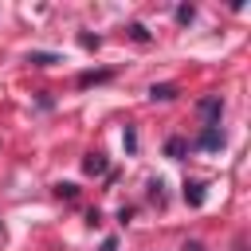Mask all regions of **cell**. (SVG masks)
Returning a JSON list of instances; mask_svg holds the SVG:
<instances>
[{"mask_svg":"<svg viewBox=\"0 0 251 251\" xmlns=\"http://www.w3.org/2000/svg\"><path fill=\"white\" fill-rule=\"evenodd\" d=\"M196 110H200V118H204L208 126H220V114H224V98H220V94H208V98H200V102H196Z\"/></svg>","mask_w":251,"mask_h":251,"instance_id":"6da1fadb","label":"cell"},{"mask_svg":"<svg viewBox=\"0 0 251 251\" xmlns=\"http://www.w3.org/2000/svg\"><path fill=\"white\" fill-rule=\"evenodd\" d=\"M196 145H200L204 153H220V149H224V129H220V126H204V133L196 137Z\"/></svg>","mask_w":251,"mask_h":251,"instance_id":"7a4b0ae2","label":"cell"},{"mask_svg":"<svg viewBox=\"0 0 251 251\" xmlns=\"http://www.w3.org/2000/svg\"><path fill=\"white\" fill-rule=\"evenodd\" d=\"M184 204H192V208L204 204V184L200 180H184Z\"/></svg>","mask_w":251,"mask_h":251,"instance_id":"3957f363","label":"cell"},{"mask_svg":"<svg viewBox=\"0 0 251 251\" xmlns=\"http://www.w3.org/2000/svg\"><path fill=\"white\" fill-rule=\"evenodd\" d=\"M149 98L153 102H169V98H176V86L173 82H153L149 86Z\"/></svg>","mask_w":251,"mask_h":251,"instance_id":"277c9868","label":"cell"},{"mask_svg":"<svg viewBox=\"0 0 251 251\" xmlns=\"http://www.w3.org/2000/svg\"><path fill=\"white\" fill-rule=\"evenodd\" d=\"M165 153H169L173 161H180V157L188 153V141H184V137H169V141H165Z\"/></svg>","mask_w":251,"mask_h":251,"instance_id":"5b68a950","label":"cell"},{"mask_svg":"<svg viewBox=\"0 0 251 251\" xmlns=\"http://www.w3.org/2000/svg\"><path fill=\"white\" fill-rule=\"evenodd\" d=\"M82 169H86L90 176H102V173H106V157H102V153H90V157L82 161Z\"/></svg>","mask_w":251,"mask_h":251,"instance_id":"8992f818","label":"cell"},{"mask_svg":"<svg viewBox=\"0 0 251 251\" xmlns=\"http://www.w3.org/2000/svg\"><path fill=\"white\" fill-rule=\"evenodd\" d=\"M110 78V71H86V75H78V86H90V82H106Z\"/></svg>","mask_w":251,"mask_h":251,"instance_id":"52a82bcc","label":"cell"},{"mask_svg":"<svg viewBox=\"0 0 251 251\" xmlns=\"http://www.w3.org/2000/svg\"><path fill=\"white\" fill-rule=\"evenodd\" d=\"M122 145H126V153H137V133H133V126H126V133H122Z\"/></svg>","mask_w":251,"mask_h":251,"instance_id":"ba28073f","label":"cell"},{"mask_svg":"<svg viewBox=\"0 0 251 251\" xmlns=\"http://www.w3.org/2000/svg\"><path fill=\"white\" fill-rule=\"evenodd\" d=\"M192 16H196L192 4H180V8H176V24H192Z\"/></svg>","mask_w":251,"mask_h":251,"instance_id":"9c48e42d","label":"cell"},{"mask_svg":"<svg viewBox=\"0 0 251 251\" xmlns=\"http://www.w3.org/2000/svg\"><path fill=\"white\" fill-rule=\"evenodd\" d=\"M129 35H133V39H137V43H145V39H149V31H145V27H141V24H129Z\"/></svg>","mask_w":251,"mask_h":251,"instance_id":"30bf717a","label":"cell"},{"mask_svg":"<svg viewBox=\"0 0 251 251\" xmlns=\"http://www.w3.org/2000/svg\"><path fill=\"white\" fill-rule=\"evenodd\" d=\"M31 63H39V67H51V63H55V55H31Z\"/></svg>","mask_w":251,"mask_h":251,"instance_id":"8fae6325","label":"cell"},{"mask_svg":"<svg viewBox=\"0 0 251 251\" xmlns=\"http://www.w3.org/2000/svg\"><path fill=\"white\" fill-rule=\"evenodd\" d=\"M102 251H118V239L110 235V239H102Z\"/></svg>","mask_w":251,"mask_h":251,"instance_id":"7c38bea8","label":"cell"},{"mask_svg":"<svg viewBox=\"0 0 251 251\" xmlns=\"http://www.w3.org/2000/svg\"><path fill=\"white\" fill-rule=\"evenodd\" d=\"M184 251H204V243H184Z\"/></svg>","mask_w":251,"mask_h":251,"instance_id":"4fadbf2b","label":"cell"}]
</instances>
